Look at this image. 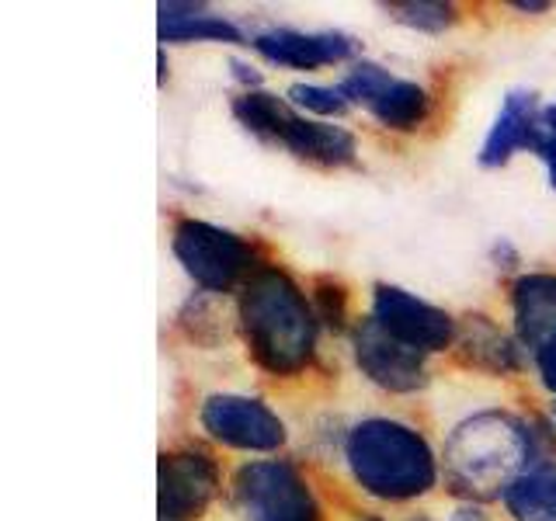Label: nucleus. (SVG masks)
<instances>
[{"mask_svg": "<svg viewBox=\"0 0 556 521\" xmlns=\"http://www.w3.org/2000/svg\"><path fill=\"white\" fill-rule=\"evenodd\" d=\"M254 49L268 63L289 66V69H317L330 63H344L358 52V42L341 31H292V28H271L254 35Z\"/></svg>", "mask_w": 556, "mask_h": 521, "instance_id": "11", "label": "nucleus"}, {"mask_svg": "<svg viewBox=\"0 0 556 521\" xmlns=\"http://www.w3.org/2000/svg\"><path fill=\"white\" fill-rule=\"evenodd\" d=\"M539 136V101L532 91H511L504 98L501 112L494 118L480 147L483 167H504L518 150H532Z\"/></svg>", "mask_w": 556, "mask_h": 521, "instance_id": "12", "label": "nucleus"}, {"mask_svg": "<svg viewBox=\"0 0 556 521\" xmlns=\"http://www.w3.org/2000/svg\"><path fill=\"white\" fill-rule=\"evenodd\" d=\"M407 521H431V518H425V514H417V518H407Z\"/></svg>", "mask_w": 556, "mask_h": 521, "instance_id": "28", "label": "nucleus"}, {"mask_svg": "<svg viewBox=\"0 0 556 521\" xmlns=\"http://www.w3.org/2000/svg\"><path fill=\"white\" fill-rule=\"evenodd\" d=\"M289 104L300 112L313 115H344L348 112V94L341 87H320V84H292L289 87Z\"/></svg>", "mask_w": 556, "mask_h": 521, "instance_id": "20", "label": "nucleus"}, {"mask_svg": "<svg viewBox=\"0 0 556 521\" xmlns=\"http://www.w3.org/2000/svg\"><path fill=\"white\" fill-rule=\"evenodd\" d=\"M341 91L348 101H358L379 126H387L393 132H414L421 129L431 115V94L421 84L400 80L390 69H382L379 63L362 60L348 69V77L341 80Z\"/></svg>", "mask_w": 556, "mask_h": 521, "instance_id": "6", "label": "nucleus"}, {"mask_svg": "<svg viewBox=\"0 0 556 521\" xmlns=\"http://www.w3.org/2000/svg\"><path fill=\"white\" fill-rule=\"evenodd\" d=\"M532 153L546 164V170H549V185H553V191H556V136H543V132H539Z\"/></svg>", "mask_w": 556, "mask_h": 521, "instance_id": "23", "label": "nucleus"}, {"mask_svg": "<svg viewBox=\"0 0 556 521\" xmlns=\"http://www.w3.org/2000/svg\"><path fill=\"white\" fill-rule=\"evenodd\" d=\"M515 11H526V14H543L549 11L546 0H515Z\"/></svg>", "mask_w": 556, "mask_h": 521, "instance_id": "26", "label": "nucleus"}, {"mask_svg": "<svg viewBox=\"0 0 556 521\" xmlns=\"http://www.w3.org/2000/svg\"><path fill=\"white\" fill-rule=\"evenodd\" d=\"M233 66V77L243 84V87H248V91H257V84H261V74H257V69L251 66V63H240V60H233L230 63Z\"/></svg>", "mask_w": 556, "mask_h": 521, "instance_id": "25", "label": "nucleus"}, {"mask_svg": "<svg viewBox=\"0 0 556 521\" xmlns=\"http://www.w3.org/2000/svg\"><path fill=\"white\" fill-rule=\"evenodd\" d=\"M372 320L400 344L414 347L421 355L445 352L456 344V320L445 309L417 300L407 289L379 282L372 289Z\"/></svg>", "mask_w": 556, "mask_h": 521, "instance_id": "8", "label": "nucleus"}, {"mask_svg": "<svg viewBox=\"0 0 556 521\" xmlns=\"http://www.w3.org/2000/svg\"><path fill=\"white\" fill-rule=\"evenodd\" d=\"M278 147H286L295 153L300 161L320 164V167H348L355 164L358 143L355 136L344 126H330V122L306 118L300 112H292L282 136H278Z\"/></svg>", "mask_w": 556, "mask_h": 521, "instance_id": "15", "label": "nucleus"}, {"mask_svg": "<svg viewBox=\"0 0 556 521\" xmlns=\"http://www.w3.org/2000/svg\"><path fill=\"white\" fill-rule=\"evenodd\" d=\"M174 257L181 260V268L195 278L205 292H233L243 289L254 268V247L237 233L213 226L205 219H181L174 226L170 237Z\"/></svg>", "mask_w": 556, "mask_h": 521, "instance_id": "4", "label": "nucleus"}, {"mask_svg": "<svg viewBox=\"0 0 556 521\" xmlns=\"http://www.w3.org/2000/svg\"><path fill=\"white\" fill-rule=\"evenodd\" d=\"M355 365L372 386L387 393H417L428 386V365L425 355L414 347L393 341L372 317L362 320L352 334Z\"/></svg>", "mask_w": 556, "mask_h": 521, "instance_id": "10", "label": "nucleus"}, {"mask_svg": "<svg viewBox=\"0 0 556 521\" xmlns=\"http://www.w3.org/2000/svg\"><path fill=\"white\" fill-rule=\"evenodd\" d=\"M553 417H556V404H553Z\"/></svg>", "mask_w": 556, "mask_h": 521, "instance_id": "30", "label": "nucleus"}, {"mask_svg": "<svg viewBox=\"0 0 556 521\" xmlns=\"http://www.w3.org/2000/svg\"><path fill=\"white\" fill-rule=\"evenodd\" d=\"M344 459L362 494L387 504L425 497L439 483V459L425 434L393 417H369L348 431Z\"/></svg>", "mask_w": 556, "mask_h": 521, "instance_id": "3", "label": "nucleus"}, {"mask_svg": "<svg viewBox=\"0 0 556 521\" xmlns=\"http://www.w3.org/2000/svg\"><path fill=\"white\" fill-rule=\"evenodd\" d=\"M313 309H317V320H324L327 327L344 330L348 320V292L334 278H317L313 282Z\"/></svg>", "mask_w": 556, "mask_h": 521, "instance_id": "21", "label": "nucleus"}, {"mask_svg": "<svg viewBox=\"0 0 556 521\" xmlns=\"http://www.w3.org/2000/svg\"><path fill=\"white\" fill-rule=\"evenodd\" d=\"M199 424L213 442L240 452H278L286 445V421L257 396L213 393L202 399Z\"/></svg>", "mask_w": 556, "mask_h": 521, "instance_id": "7", "label": "nucleus"}, {"mask_svg": "<svg viewBox=\"0 0 556 521\" xmlns=\"http://www.w3.org/2000/svg\"><path fill=\"white\" fill-rule=\"evenodd\" d=\"M393 22L417 28V31H445L456 25V4H442V0H390L382 4Z\"/></svg>", "mask_w": 556, "mask_h": 521, "instance_id": "19", "label": "nucleus"}, {"mask_svg": "<svg viewBox=\"0 0 556 521\" xmlns=\"http://www.w3.org/2000/svg\"><path fill=\"white\" fill-rule=\"evenodd\" d=\"M445 486L469 504L504 497V491L532 469L529 421L508 410H480L452 428L445 452Z\"/></svg>", "mask_w": 556, "mask_h": 521, "instance_id": "2", "label": "nucleus"}, {"mask_svg": "<svg viewBox=\"0 0 556 521\" xmlns=\"http://www.w3.org/2000/svg\"><path fill=\"white\" fill-rule=\"evenodd\" d=\"M532 358H535V369H539V379H543V386L556 393V334L543 347H535Z\"/></svg>", "mask_w": 556, "mask_h": 521, "instance_id": "22", "label": "nucleus"}, {"mask_svg": "<svg viewBox=\"0 0 556 521\" xmlns=\"http://www.w3.org/2000/svg\"><path fill=\"white\" fill-rule=\"evenodd\" d=\"M452 521H491V518H486L480 508H473V504H466V508L456 511V518H452Z\"/></svg>", "mask_w": 556, "mask_h": 521, "instance_id": "27", "label": "nucleus"}, {"mask_svg": "<svg viewBox=\"0 0 556 521\" xmlns=\"http://www.w3.org/2000/svg\"><path fill=\"white\" fill-rule=\"evenodd\" d=\"M362 521H382V518H362Z\"/></svg>", "mask_w": 556, "mask_h": 521, "instance_id": "29", "label": "nucleus"}, {"mask_svg": "<svg viewBox=\"0 0 556 521\" xmlns=\"http://www.w3.org/2000/svg\"><path fill=\"white\" fill-rule=\"evenodd\" d=\"M295 109L289 101H282L278 94H268V91H243L240 98H233V115L237 122L248 132H254L257 139H268V143H278V136H282L286 122Z\"/></svg>", "mask_w": 556, "mask_h": 521, "instance_id": "18", "label": "nucleus"}, {"mask_svg": "<svg viewBox=\"0 0 556 521\" xmlns=\"http://www.w3.org/2000/svg\"><path fill=\"white\" fill-rule=\"evenodd\" d=\"M156 511L161 521H195L219 491V466L202 448L164 452L156 466Z\"/></svg>", "mask_w": 556, "mask_h": 521, "instance_id": "9", "label": "nucleus"}, {"mask_svg": "<svg viewBox=\"0 0 556 521\" xmlns=\"http://www.w3.org/2000/svg\"><path fill=\"white\" fill-rule=\"evenodd\" d=\"M233 500L248 521H324L306 476L286 459H261L237 469Z\"/></svg>", "mask_w": 556, "mask_h": 521, "instance_id": "5", "label": "nucleus"}, {"mask_svg": "<svg viewBox=\"0 0 556 521\" xmlns=\"http://www.w3.org/2000/svg\"><path fill=\"white\" fill-rule=\"evenodd\" d=\"M491 260H494L501 271H511L518 265V254H515V247H511L508 240H497L494 247H491Z\"/></svg>", "mask_w": 556, "mask_h": 521, "instance_id": "24", "label": "nucleus"}, {"mask_svg": "<svg viewBox=\"0 0 556 521\" xmlns=\"http://www.w3.org/2000/svg\"><path fill=\"white\" fill-rule=\"evenodd\" d=\"M515 341L521 347H543L556 334V275L532 271L511 285Z\"/></svg>", "mask_w": 556, "mask_h": 521, "instance_id": "13", "label": "nucleus"}, {"mask_svg": "<svg viewBox=\"0 0 556 521\" xmlns=\"http://www.w3.org/2000/svg\"><path fill=\"white\" fill-rule=\"evenodd\" d=\"M452 347L466 369H480L486 376H511L521 365L518 344L483 313H466L456 323V344Z\"/></svg>", "mask_w": 556, "mask_h": 521, "instance_id": "14", "label": "nucleus"}, {"mask_svg": "<svg viewBox=\"0 0 556 521\" xmlns=\"http://www.w3.org/2000/svg\"><path fill=\"white\" fill-rule=\"evenodd\" d=\"M248 355L268 376L292 379L306 372L317 352V309L282 268H257L237 303Z\"/></svg>", "mask_w": 556, "mask_h": 521, "instance_id": "1", "label": "nucleus"}, {"mask_svg": "<svg viewBox=\"0 0 556 521\" xmlns=\"http://www.w3.org/2000/svg\"><path fill=\"white\" fill-rule=\"evenodd\" d=\"M161 42H243V31L226 17L205 14L202 4H161Z\"/></svg>", "mask_w": 556, "mask_h": 521, "instance_id": "16", "label": "nucleus"}, {"mask_svg": "<svg viewBox=\"0 0 556 521\" xmlns=\"http://www.w3.org/2000/svg\"><path fill=\"white\" fill-rule=\"evenodd\" d=\"M501 500L515 521H556V469H529Z\"/></svg>", "mask_w": 556, "mask_h": 521, "instance_id": "17", "label": "nucleus"}]
</instances>
